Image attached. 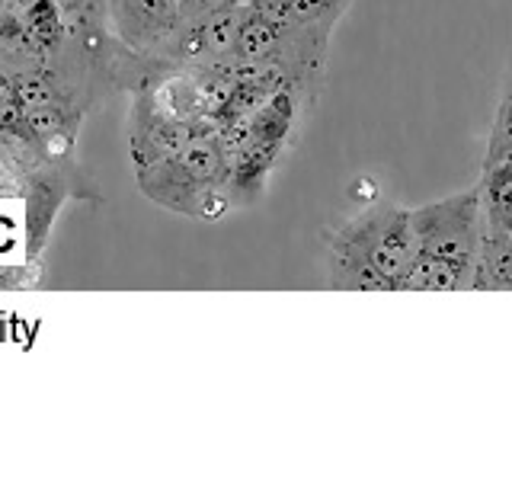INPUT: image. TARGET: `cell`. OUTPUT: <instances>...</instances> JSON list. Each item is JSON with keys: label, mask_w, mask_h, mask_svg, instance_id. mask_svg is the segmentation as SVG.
<instances>
[{"label": "cell", "mask_w": 512, "mask_h": 480, "mask_svg": "<svg viewBox=\"0 0 512 480\" xmlns=\"http://www.w3.org/2000/svg\"><path fill=\"white\" fill-rule=\"evenodd\" d=\"M410 224L416 234L420 253L439 256L448 263L474 266V256L484 237V199H480V183L468 186L455 196L439 202L420 205L410 212Z\"/></svg>", "instance_id": "cell-1"}, {"label": "cell", "mask_w": 512, "mask_h": 480, "mask_svg": "<svg viewBox=\"0 0 512 480\" xmlns=\"http://www.w3.org/2000/svg\"><path fill=\"white\" fill-rule=\"evenodd\" d=\"M330 240H340L349 250H356L368 266L391 282V292L397 288L400 276L410 269L413 256L420 253L410 212L394 205L372 208V212L359 215L356 221L343 224Z\"/></svg>", "instance_id": "cell-2"}, {"label": "cell", "mask_w": 512, "mask_h": 480, "mask_svg": "<svg viewBox=\"0 0 512 480\" xmlns=\"http://www.w3.org/2000/svg\"><path fill=\"white\" fill-rule=\"evenodd\" d=\"M224 173V154L215 141L189 138L186 148L141 170V186L167 205H183L192 192H205Z\"/></svg>", "instance_id": "cell-3"}, {"label": "cell", "mask_w": 512, "mask_h": 480, "mask_svg": "<svg viewBox=\"0 0 512 480\" xmlns=\"http://www.w3.org/2000/svg\"><path fill=\"white\" fill-rule=\"evenodd\" d=\"M471 285H474V266L448 263L429 253H416L410 269L397 282V288H410V292H458V288H471Z\"/></svg>", "instance_id": "cell-4"}, {"label": "cell", "mask_w": 512, "mask_h": 480, "mask_svg": "<svg viewBox=\"0 0 512 480\" xmlns=\"http://www.w3.org/2000/svg\"><path fill=\"white\" fill-rule=\"evenodd\" d=\"M471 288H512V234L484 231L474 256Z\"/></svg>", "instance_id": "cell-5"}, {"label": "cell", "mask_w": 512, "mask_h": 480, "mask_svg": "<svg viewBox=\"0 0 512 480\" xmlns=\"http://www.w3.org/2000/svg\"><path fill=\"white\" fill-rule=\"evenodd\" d=\"M346 0H250V7L256 13H263L266 20H272L282 29H301L314 26L327 16H336L343 10Z\"/></svg>", "instance_id": "cell-6"}, {"label": "cell", "mask_w": 512, "mask_h": 480, "mask_svg": "<svg viewBox=\"0 0 512 480\" xmlns=\"http://www.w3.org/2000/svg\"><path fill=\"white\" fill-rule=\"evenodd\" d=\"M330 282L336 288H359V292H391V282L340 240H330Z\"/></svg>", "instance_id": "cell-7"}, {"label": "cell", "mask_w": 512, "mask_h": 480, "mask_svg": "<svg viewBox=\"0 0 512 480\" xmlns=\"http://www.w3.org/2000/svg\"><path fill=\"white\" fill-rule=\"evenodd\" d=\"M189 138H192V132H189V125H183V122L164 119V116L148 119V125H144V128H141V135H138V157H141V167L148 170V167L160 164V160L173 157L180 148H186Z\"/></svg>", "instance_id": "cell-8"}, {"label": "cell", "mask_w": 512, "mask_h": 480, "mask_svg": "<svg viewBox=\"0 0 512 480\" xmlns=\"http://www.w3.org/2000/svg\"><path fill=\"white\" fill-rule=\"evenodd\" d=\"M282 36H285L282 26L266 20L263 13L250 10L244 16V23H240V32H237V42H234V52L231 55H237V61H247V64L269 61L272 52L279 48Z\"/></svg>", "instance_id": "cell-9"}, {"label": "cell", "mask_w": 512, "mask_h": 480, "mask_svg": "<svg viewBox=\"0 0 512 480\" xmlns=\"http://www.w3.org/2000/svg\"><path fill=\"white\" fill-rule=\"evenodd\" d=\"M180 4L176 0H122V23L128 26V36H157L176 23Z\"/></svg>", "instance_id": "cell-10"}, {"label": "cell", "mask_w": 512, "mask_h": 480, "mask_svg": "<svg viewBox=\"0 0 512 480\" xmlns=\"http://www.w3.org/2000/svg\"><path fill=\"white\" fill-rule=\"evenodd\" d=\"M244 7H231V10H218V13H205V23H202V39H205V52L224 58L234 52V42H237V32L240 23H244Z\"/></svg>", "instance_id": "cell-11"}, {"label": "cell", "mask_w": 512, "mask_h": 480, "mask_svg": "<svg viewBox=\"0 0 512 480\" xmlns=\"http://www.w3.org/2000/svg\"><path fill=\"white\" fill-rule=\"evenodd\" d=\"M13 100L20 103L23 109L45 106V103L55 100V90H52V84H48L42 74H29V77H20L13 84Z\"/></svg>", "instance_id": "cell-12"}, {"label": "cell", "mask_w": 512, "mask_h": 480, "mask_svg": "<svg viewBox=\"0 0 512 480\" xmlns=\"http://www.w3.org/2000/svg\"><path fill=\"white\" fill-rule=\"evenodd\" d=\"M23 122L32 135H55L58 128L64 125V116L52 106V103H45V106H29L23 109Z\"/></svg>", "instance_id": "cell-13"}, {"label": "cell", "mask_w": 512, "mask_h": 480, "mask_svg": "<svg viewBox=\"0 0 512 480\" xmlns=\"http://www.w3.org/2000/svg\"><path fill=\"white\" fill-rule=\"evenodd\" d=\"M496 151H512V87L503 96V106H500V116H496L493 138H490V151L487 154H496Z\"/></svg>", "instance_id": "cell-14"}, {"label": "cell", "mask_w": 512, "mask_h": 480, "mask_svg": "<svg viewBox=\"0 0 512 480\" xmlns=\"http://www.w3.org/2000/svg\"><path fill=\"white\" fill-rule=\"evenodd\" d=\"M202 13H218V10H231V7H244L250 0H192Z\"/></svg>", "instance_id": "cell-15"}, {"label": "cell", "mask_w": 512, "mask_h": 480, "mask_svg": "<svg viewBox=\"0 0 512 480\" xmlns=\"http://www.w3.org/2000/svg\"><path fill=\"white\" fill-rule=\"evenodd\" d=\"M176 4H180V7H192V0H176Z\"/></svg>", "instance_id": "cell-16"}, {"label": "cell", "mask_w": 512, "mask_h": 480, "mask_svg": "<svg viewBox=\"0 0 512 480\" xmlns=\"http://www.w3.org/2000/svg\"><path fill=\"white\" fill-rule=\"evenodd\" d=\"M7 4H13V0H0V7H7Z\"/></svg>", "instance_id": "cell-17"}]
</instances>
